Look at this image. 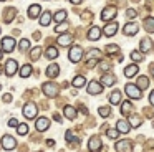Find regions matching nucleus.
I'll list each match as a JSON object with an SVG mask.
<instances>
[{"label": "nucleus", "mask_w": 154, "mask_h": 152, "mask_svg": "<svg viewBox=\"0 0 154 152\" xmlns=\"http://www.w3.org/2000/svg\"><path fill=\"white\" fill-rule=\"evenodd\" d=\"M124 91H126V94L129 96L131 99H141V96H143L141 88L137 84H133V83H128V84L124 86Z\"/></svg>", "instance_id": "obj_1"}, {"label": "nucleus", "mask_w": 154, "mask_h": 152, "mask_svg": "<svg viewBox=\"0 0 154 152\" xmlns=\"http://www.w3.org/2000/svg\"><path fill=\"white\" fill-rule=\"evenodd\" d=\"M58 91H60V88H58V84H55V83H45L43 84V93L48 98H55V96L58 94Z\"/></svg>", "instance_id": "obj_2"}, {"label": "nucleus", "mask_w": 154, "mask_h": 152, "mask_svg": "<svg viewBox=\"0 0 154 152\" xmlns=\"http://www.w3.org/2000/svg\"><path fill=\"white\" fill-rule=\"evenodd\" d=\"M15 50V40L12 36H5L2 38V51L5 53H12Z\"/></svg>", "instance_id": "obj_3"}, {"label": "nucleus", "mask_w": 154, "mask_h": 152, "mask_svg": "<svg viewBox=\"0 0 154 152\" xmlns=\"http://www.w3.org/2000/svg\"><path fill=\"white\" fill-rule=\"evenodd\" d=\"M81 56H83V50H81V46H73V48L70 50V53H68V58H70L71 63H78L81 59Z\"/></svg>", "instance_id": "obj_4"}, {"label": "nucleus", "mask_w": 154, "mask_h": 152, "mask_svg": "<svg viewBox=\"0 0 154 152\" xmlns=\"http://www.w3.org/2000/svg\"><path fill=\"white\" fill-rule=\"evenodd\" d=\"M37 112H38V109H37V106H35L33 102H27V104L23 106V114H25L27 119H35Z\"/></svg>", "instance_id": "obj_5"}, {"label": "nucleus", "mask_w": 154, "mask_h": 152, "mask_svg": "<svg viewBox=\"0 0 154 152\" xmlns=\"http://www.w3.org/2000/svg\"><path fill=\"white\" fill-rule=\"evenodd\" d=\"M118 10L114 8V7H106V8L101 12V18L104 20V22H109V20H113L114 17H116Z\"/></svg>", "instance_id": "obj_6"}, {"label": "nucleus", "mask_w": 154, "mask_h": 152, "mask_svg": "<svg viewBox=\"0 0 154 152\" xmlns=\"http://www.w3.org/2000/svg\"><path fill=\"white\" fill-rule=\"evenodd\" d=\"M137 30H139V25H137L136 22H133V23H126L124 28H123V32H124L126 36H134L137 33Z\"/></svg>", "instance_id": "obj_7"}, {"label": "nucleus", "mask_w": 154, "mask_h": 152, "mask_svg": "<svg viewBox=\"0 0 154 152\" xmlns=\"http://www.w3.org/2000/svg\"><path fill=\"white\" fill-rule=\"evenodd\" d=\"M2 147L5 150H12V149L17 147V142H15V139L12 135H4V139H2Z\"/></svg>", "instance_id": "obj_8"}, {"label": "nucleus", "mask_w": 154, "mask_h": 152, "mask_svg": "<svg viewBox=\"0 0 154 152\" xmlns=\"http://www.w3.org/2000/svg\"><path fill=\"white\" fill-rule=\"evenodd\" d=\"M88 149H90V152H98L101 149V139L98 135H93L88 142Z\"/></svg>", "instance_id": "obj_9"}, {"label": "nucleus", "mask_w": 154, "mask_h": 152, "mask_svg": "<svg viewBox=\"0 0 154 152\" xmlns=\"http://www.w3.org/2000/svg\"><path fill=\"white\" fill-rule=\"evenodd\" d=\"M35 127H37V131H40V132L47 131V129L50 127V119L48 117H38L37 122H35Z\"/></svg>", "instance_id": "obj_10"}, {"label": "nucleus", "mask_w": 154, "mask_h": 152, "mask_svg": "<svg viewBox=\"0 0 154 152\" xmlns=\"http://www.w3.org/2000/svg\"><path fill=\"white\" fill-rule=\"evenodd\" d=\"M40 15H42V5L33 3V5L28 7V17H30V18H38Z\"/></svg>", "instance_id": "obj_11"}, {"label": "nucleus", "mask_w": 154, "mask_h": 152, "mask_svg": "<svg viewBox=\"0 0 154 152\" xmlns=\"http://www.w3.org/2000/svg\"><path fill=\"white\" fill-rule=\"evenodd\" d=\"M101 91H103V86H101V83L91 81L90 84H88V94H100Z\"/></svg>", "instance_id": "obj_12"}, {"label": "nucleus", "mask_w": 154, "mask_h": 152, "mask_svg": "<svg viewBox=\"0 0 154 152\" xmlns=\"http://www.w3.org/2000/svg\"><path fill=\"white\" fill-rule=\"evenodd\" d=\"M17 68H18L17 61H15V59H8L7 65H5V71H7V76H14L15 73H17Z\"/></svg>", "instance_id": "obj_13"}, {"label": "nucleus", "mask_w": 154, "mask_h": 152, "mask_svg": "<svg viewBox=\"0 0 154 152\" xmlns=\"http://www.w3.org/2000/svg\"><path fill=\"white\" fill-rule=\"evenodd\" d=\"M114 149L118 152H131V144L128 141H118L114 144Z\"/></svg>", "instance_id": "obj_14"}, {"label": "nucleus", "mask_w": 154, "mask_h": 152, "mask_svg": "<svg viewBox=\"0 0 154 152\" xmlns=\"http://www.w3.org/2000/svg\"><path fill=\"white\" fill-rule=\"evenodd\" d=\"M116 129L121 132V134H128V132H129V129H131V124H129V121H124V119H121V121H118V124H116Z\"/></svg>", "instance_id": "obj_15"}, {"label": "nucleus", "mask_w": 154, "mask_h": 152, "mask_svg": "<svg viewBox=\"0 0 154 152\" xmlns=\"http://www.w3.org/2000/svg\"><path fill=\"white\" fill-rule=\"evenodd\" d=\"M116 32H118V23H116V22H111V23H108V25L103 28V33H104L106 36H113Z\"/></svg>", "instance_id": "obj_16"}, {"label": "nucleus", "mask_w": 154, "mask_h": 152, "mask_svg": "<svg viewBox=\"0 0 154 152\" xmlns=\"http://www.w3.org/2000/svg\"><path fill=\"white\" fill-rule=\"evenodd\" d=\"M71 41H73V35H70V33H63L58 36V45L61 46H68Z\"/></svg>", "instance_id": "obj_17"}, {"label": "nucleus", "mask_w": 154, "mask_h": 152, "mask_svg": "<svg viewBox=\"0 0 154 152\" xmlns=\"http://www.w3.org/2000/svg\"><path fill=\"white\" fill-rule=\"evenodd\" d=\"M114 83H116V76L114 74H103L101 76V84L103 86H113Z\"/></svg>", "instance_id": "obj_18"}, {"label": "nucleus", "mask_w": 154, "mask_h": 152, "mask_svg": "<svg viewBox=\"0 0 154 152\" xmlns=\"http://www.w3.org/2000/svg\"><path fill=\"white\" fill-rule=\"evenodd\" d=\"M101 38V30L98 28V26H93V28L88 32V40H91V41H96V40Z\"/></svg>", "instance_id": "obj_19"}, {"label": "nucleus", "mask_w": 154, "mask_h": 152, "mask_svg": "<svg viewBox=\"0 0 154 152\" xmlns=\"http://www.w3.org/2000/svg\"><path fill=\"white\" fill-rule=\"evenodd\" d=\"M58 73H60V66H58L57 63H53V65H50L47 68V76L48 78H57Z\"/></svg>", "instance_id": "obj_20"}, {"label": "nucleus", "mask_w": 154, "mask_h": 152, "mask_svg": "<svg viewBox=\"0 0 154 152\" xmlns=\"http://www.w3.org/2000/svg\"><path fill=\"white\" fill-rule=\"evenodd\" d=\"M51 18H53V15H51L50 12H43L40 15V25L42 26H48L51 23Z\"/></svg>", "instance_id": "obj_21"}, {"label": "nucleus", "mask_w": 154, "mask_h": 152, "mask_svg": "<svg viewBox=\"0 0 154 152\" xmlns=\"http://www.w3.org/2000/svg\"><path fill=\"white\" fill-rule=\"evenodd\" d=\"M137 71H139L137 65H129V66L124 68V76H126V78H133V76H136Z\"/></svg>", "instance_id": "obj_22"}, {"label": "nucleus", "mask_w": 154, "mask_h": 152, "mask_svg": "<svg viewBox=\"0 0 154 152\" xmlns=\"http://www.w3.org/2000/svg\"><path fill=\"white\" fill-rule=\"evenodd\" d=\"M109 102H111V104H114V106L121 102V93L118 91V89H114V91L109 94Z\"/></svg>", "instance_id": "obj_23"}, {"label": "nucleus", "mask_w": 154, "mask_h": 152, "mask_svg": "<svg viewBox=\"0 0 154 152\" xmlns=\"http://www.w3.org/2000/svg\"><path fill=\"white\" fill-rule=\"evenodd\" d=\"M129 124H131V127H139L141 126V122H143V119L139 117V116H136V114H129Z\"/></svg>", "instance_id": "obj_24"}, {"label": "nucleus", "mask_w": 154, "mask_h": 152, "mask_svg": "<svg viewBox=\"0 0 154 152\" xmlns=\"http://www.w3.org/2000/svg\"><path fill=\"white\" fill-rule=\"evenodd\" d=\"M63 111H65V116H66L68 119H71V121L76 117V109H75L73 106H65Z\"/></svg>", "instance_id": "obj_25"}, {"label": "nucleus", "mask_w": 154, "mask_h": 152, "mask_svg": "<svg viewBox=\"0 0 154 152\" xmlns=\"http://www.w3.org/2000/svg\"><path fill=\"white\" fill-rule=\"evenodd\" d=\"M139 46H141V51L143 53H147L151 50V46H152V41H151V38H144L143 41L139 43Z\"/></svg>", "instance_id": "obj_26"}, {"label": "nucleus", "mask_w": 154, "mask_h": 152, "mask_svg": "<svg viewBox=\"0 0 154 152\" xmlns=\"http://www.w3.org/2000/svg\"><path fill=\"white\" fill-rule=\"evenodd\" d=\"M45 56H47L48 59H55L58 56V50L55 48V46H50V48H47V51H45Z\"/></svg>", "instance_id": "obj_27"}, {"label": "nucleus", "mask_w": 154, "mask_h": 152, "mask_svg": "<svg viewBox=\"0 0 154 152\" xmlns=\"http://www.w3.org/2000/svg\"><path fill=\"white\" fill-rule=\"evenodd\" d=\"M133 106H131V102H123L121 104V114H124V116H129V114H133Z\"/></svg>", "instance_id": "obj_28"}, {"label": "nucleus", "mask_w": 154, "mask_h": 152, "mask_svg": "<svg viewBox=\"0 0 154 152\" xmlns=\"http://www.w3.org/2000/svg\"><path fill=\"white\" fill-rule=\"evenodd\" d=\"M53 18H55V22H58V23L65 22V20H66V12H65V10H58L53 15Z\"/></svg>", "instance_id": "obj_29"}, {"label": "nucleus", "mask_w": 154, "mask_h": 152, "mask_svg": "<svg viewBox=\"0 0 154 152\" xmlns=\"http://www.w3.org/2000/svg\"><path fill=\"white\" fill-rule=\"evenodd\" d=\"M85 84H86L85 76H76V78L73 79V86H75V88H83Z\"/></svg>", "instance_id": "obj_30"}, {"label": "nucleus", "mask_w": 154, "mask_h": 152, "mask_svg": "<svg viewBox=\"0 0 154 152\" xmlns=\"http://www.w3.org/2000/svg\"><path fill=\"white\" fill-rule=\"evenodd\" d=\"M144 28L149 33H154V18H146L144 20Z\"/></svg>", "instance_id": "obj_31"}, {"label": "nucleus", "mask_w": 154, "mask_h": 152, "mask_svg": "<svg viewBox=\"0 0 154 152\" xmlns=\"http://www.w3.org/2000/svg\"><path fill=\"white\" fill-rule=\"evenodd\" d=\"M137 86H139L141 89H146L147 86H149V79H147L146 76H139V78H137Z\"/></svg>", "instance_id": "obj_32"}, {"label": "nucleus", "mask_w": 154, "mask_h": 152, "mask_svg": "<svg viewBox=\"0 0 154 152\" xmlns=\"http://www.w3.org/2000/svg\"><path fill=\"white\" fill-rule=\"evenodd\" d=\"M28 48H30V41L28 40H20V43H18V50H20L22 53H25V51H28Z\"/></svg>", "instance_id": "obj_33"}, {"label": "nucleus", "mask_w": 154, "mask_h": 152, "mask_svg": "<svg viewBox=\"0 0 154 152\" xmlns=\"http://www.w3.org/2000/svg\"><path fill=\"white\" fill-rule=\"evenodd\" d=\"M30 74H32V66L30 65L22 66V69H20V76H22V78H28Z\"/></svg>", "instance_id": "obj_34"}, {"label": "nucleus", "mask_w": 154, "mask_h": 152, "mask_svg": "<svg viewBox=\"0 0 154 152\" xmlns=\"http://www.w3.org/2000/svg\"><path fill=\"white\" fill-rule=\"evenodd\" d=\"M40 55H42V50H40V46H35V48L30 51V58L33 59V61H35V59H38V58H40Z\"/></svg>", "instance_id": "obj_35"}, {"label": "nucleus", "mask_w": 154, "mask_h": 152, "mask_svg": "<svg viewBox=\"0 0 154 152\" xmlns=\"http://www.w3.org/2000/svg\"><path fill=\"white\" fill-rule=\"evenodd\" d=\"M131 59H134V61H136V63H139V61H143V59H144V55H143V53H139V51H131Z\"/></svg>", "instance_id": "obj_36"}, {"label": "nucleus", "mask_w": 154, "mask_h": 152, "mask_svg": "<svg viewBox=\"0 0 154 152\" xmlns=\"http://www.w3.org/2000/svg\"><path fill=\"white\" fill-rule=\"evenodd\" d=\"M98 112H100L101 117H108V116H109V112H111V109L106 108V106H101V108L98 109Z\"/></svg>", "instance_id": "obj_37"}, {"label": "nucleus", "mask_w": 154, "mask_h": 152, "mask_svg": "<svg viewBox=\"0 0 154 152\" xmlns=\"http://www.w3.org/2000/svg\"><path fill=\"white\" fill-rule=\"evenodd\" d=\"M17 132H18L20 135H25V134L28 132V126H27V124H18V126H17Z\"/></svg>", "instance_id": "obj_38"}, {"label": "nucleus", "mask_w": 154, "mask_h": 152, "mask_svg": "<svg viewBox=\"0 0 154 152\" xmlns=\"http://www.w3.org/2000/svg\"><path fill=\"white\" fill-rule=\"evenodd\" d=\"M106 134H108V137H109V139H118V134H119V131H118V129H108Z\"/></svg>", "instance_id": "obj_39"}, {"label": "nucleus", "mask_w": 154, "mask_h": 152, "mask_svg": "<svg viewBox=\"0 0 154 152\" xmlns=\"http://www.w3.org/2000/svg\"><path fill=\"white\" fill-rule=\"evenodd\" d=\"M66 28H68V23H66V22H61V23H58V25H57L55 32H57V33H61V32H65Z\"/></svg>", "instance_id": "obj_40"}, {"label": "nucleus", "mask_w": 154, "mask_h": 152, "mask_svg": "<svg viewBox=\"0 0 154 152\" xmlns=\"http://www.w3.org/2000/svg\"><path fill=\"white\" fill-rule=\"evenodd\" d=\"M106 51L109 53V55H113V53H118L119 51V48H118L116 45H108V48H106Z\"/></svg>", "instance_id": "obj_41"}, {"label": "nucleus", "mask_w": 154, "mask_h": 152, "mask_svg": "<svg viewBox=\"0 0 154 152\" xmlns=\"http://www.w3.org/2000/svg\"><path fill=\"white\" fill-rule=\"evenodd\" d=\"M126 17H128V18H134V17H136V10L129 8V10L126 12Z\"/></svg>", "instance_id": "obj_42"}, {"label": "nucleus", "mask_w": 154, "mask_h": 152, "mask_svg": "<svg viewBox=\"0 0 154 152\" xmlns=\"http://www.w3.org/2000/svg\"><path fill=\"white\" fill-rule=\"evenodd\" d=\"M17 126H18V121L15 117H12L10 121H8V127H17Z\"/></svg>", "instance_id": "obj_43"}, {"label": "nucleus", "mask_w": 154, "mask_h": 152, "mask_svg": "<svg viewBox=\"0 0 154 152\" xmlns=\"http://www.w3.org/2000/svg\"><path fill=\"white\" fill-rule=\"evenodd\" d=\"M100 69H103V71H106V69H109V63H101V66H100Z\"/></svg>", "instance_id": "obj_44"}, {"label": "nucleus", "mask_w": 154, "mask_h": 152, "mask_svg": "<svg viewBox=\"0 0 154 152\" xmlns=\"http://www.w3.org/2000/svg\"><path fill=\"white\" fill-rule=\"evenodd\" d=\"M66 141H70V142L73 141V132H71V131L66 132Z\"/></svg>", "instance_id": "obj_45"}, {"label": "nucleus", "mask_w": 154, "mask_h": 152, "mask_svg": "<svg viewBox=\"0 0 154 152\" xmlns=\"http://www.w3.org/2000/svg\"><path fill=\"white\" fill-rule=\"evenodd\" d=\"M4 101H5V102H10V101H12V96H10V94H5V96H4Z\"/></svg>", "instance_id": "obj_46"}, {"label": "nucleus", "mask_w": 154, "mask_h": 152, "mask_svg": "<svg viewBox=\"0 0 154 152\" xmlns=\"http://www.w3.org/2000/svg\"><path fill=\"white\" fill-rule=\"evenodd\" d=\"M149 101H151V104L154 106V91H152V93H151V94H149Z\"/></svg>", "instance_id": "obj_47"}, {"label": "nucleus", "mask_w": 154, "mask_h": 152, "mask_svg": "<svg viewBox=\"0 0 154 152\" xmlns=\"http://www.w3.org/2000/svg\"><path fill=\"white\" fill-rule=\"evenodd\" d=\"M70 2H71V3H75V5H78V3H81L83 0H70Z\"/></svg>", "instance_id": "obj_48"}, {"label": "nucleus", "mask_w": 154, "mask_h": 152, "mask_svg": "<svg viewBox=\"0 0 154 152\" xmlns=\"http://www.w3.org/2000/svg\"><path fill=\"white\" fill-rule=\"evenodd\" d=\"M0 59H2V50H0Z\"/></svg>", "instance_id": "obj_49"}, {"label": "nucleus", "mask_w": 154, "mask_h": 152, "mask_svg": "<svg viewBox=\"0 0 154 152\" xmlns=\"http://www.w3.org/2000/svg\"><path fill=\"white\" fill-rule=\"evenodd\" d=\"M152 76H154V66H152Z\"/></svg>", "instance_id": "obj_50"}, {"label": "nucleus", "mask_w": 154, "mask_h": 152, "mask_svg": "<svg viewBox=\"0 0 154 152\" xmlns=\"http://www.w3.org/2000/svg\"><path fill=\"white\" fill-rule=\"evenodd\" d=\"M152 127H154V121H152Z\"/></svg>", "instance_id": "obj_51"}, {"label": "nucleus", "mask_w": 154, "mask_h": 152, "mask_svg": "<svg viewBox=\"0 0 154 152\" xmlns=\"http://www.w3.org/2000/svg\"><path fill=\"white\" fill-rule=\"evenodd\" d=\"M0 73H2V68H0Z\"/></svg>", "instance_id": "obj_52"}, {"label": "nucleus", "mask_w": 154, "mask_h": 152, "mask_svg": "<svg viewBox=\"0 0 154 152\" xmlns=\"http://www.w3.org/2000/svg\"><path fill=\"white\" fill-rule=\"evenodd\" d=\"M0 2H4V0H0Z\"/></svg>", "instance_id": "obj_53"}]
</instances>
